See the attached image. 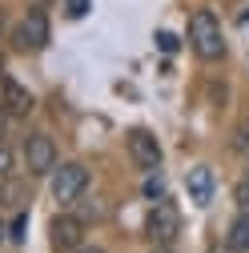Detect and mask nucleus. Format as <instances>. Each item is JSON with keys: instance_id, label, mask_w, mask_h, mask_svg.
<instances>
[{"instance_id": "f257e3e1", "label": "nucleus", "mask_w": 249, "mask_h": 253, "mask_svg": "<svg viewBox=\"0 0 249 253\" xmlns=\"http://www.w3.org/2000/svg\"><path fill=\"white\" fill-rule=\"evenodd\" d=\"M189 44H193V52L201 60H221L229 52L225 33H221V20H217L209 8H201V12L189 16Z\"/></svg>"}, {"instance_id": "f03ea898", "label": "nucleus", "mask_w": 249, "mask_h": 253, "mask_svg": "<svg viewBox=\"0 0 249 253\" xmlns=\"http://www.w3.org/2000/svg\"><path fill=\"white\" fill-rule=\"evenodd\" d=\"M84 189H88V169H84L81 161H65V165L52 169V197H56L60 205L81 201Z\"/></svg>"}, {"instance_id": "7ed1b4c3", "label": "nucleus", "mask_w": 249, "mask_h": 253, "mask_svg": "<svg viewBox=\"0 0 249 253\" xmlns=\"http://www.w3.org/2000/svg\"><path fill=\"white\" fill-rule=\"evenodd\" d=\"M145 229H149V237L157 241V245H173V241H177V233H181V213H177V205H173L169 197L153 201Z\"/></svg>"}, {"instance_id": "20e7f679", "label": "nucleus", "mask_w": 249, "mask_h": 253, "mask_svg": "<svg viewBox=\"0 0 249 253\" xmlns=\"http://www.w3.org/2000/svg\"><path fill=\"white\" fill-rule=\"evenodd\" d=\"M24 165L33 177H48L56 169V145H52L48 133H33L24 141Z\"/></svg>"}, {"instance_id": "39448f33", "label": "nucleus", "mask_w": 249, "mask_h": 253, "mask_svg": "<svg viewBox=\"0 0 249 253\" xmlns=\"http://www.w3.org/2000/svg\"><path fill=\"white\" fill-rule=\"evenodd\" d=\"M48 41H52V33H48V16H44V8H28L24 20H20V28H16V44H20L24 52H41Z\"/></svg>"}, {"instance_id": "423d86ee", "label": "nucleus", "mask_w": 249, "mask_h": 253, "mask_svg": "<svg viewBox=\"0 0 249 253\" xmlns=\"http://www.w3.org/2000/svg\"><path fill=\"white\" fill-rule=\"evenodd\" d=\"M129 157H133V165L137 169H145V173H153V169H161V141L153 137L149 129H133L129 133Z\"/></svg>"}, {"instance_id": "0eeeda50", "label": "nucleus", "mask_w": 249, "mask_h": 253, "mask_svg": "<svg viewBox=\"0 0 249 253\" xmlns=\"http://www.w3.org/2000/svg\"><path fill=\"white\" fill-rule=\"evenodd\" d=\"M0 105H4L8 117H28V113L37 109V97L16 77H0Z\"/></svg>"}, {"instance_id": "6e6552de", "label": "nucleus", "mask_w": 249, "mask_h": 253, "mask_svg": "<svg viewBox=\"0 0 249 253\" xmlns=\"http://www.w3.org/2000/svg\"><path fill=\"white\" fill-rule=\"evenodd\" d=\"M52 245L60 249V253H77L81 245H84V221L81 217H56L52 221Z\"/></svg>"}, {"instance_id": "1a4fd4ad", "label": "nucleus", "mask_w": 249, "mask_h": 253, "mask_svg": "<svg viewBox=\"0 0 249 253\" xmlns=\"http://www.w3.org/2000/svg\"><path fill=\"white\" fill-rule=\"evenodd\" d=\"M185 185H189V201L197 205V209H205L209 201H213V169L209 165H197V169H189V177H185Z\"/></svg>"}, {"instance_id": "9d476101", "label": "nucleus", "mask_w": 249, "mask_h": 253, "mask_svg": "<svg viewBox=\"0 0 249 253\" xmlns=\"http://www.w3.org/2000/svg\"><path fill=\"white\" fill-rule=\"evenodd\" d=\"M229 245L237 253H249V213H237L233 225H229Z\"/></svg>"}, {"instance_id": "9b49d317", "label": "nucleus", "mask_w": 249, "mask_h": 253, "mask_svg": "<svg viewBox=\"0 0 249 253\" xmlns=\"http://www.w3.org/2000/svg\"><path fill=\"white\" fill-rule=\"evenodd\" d=\"M145 197H149V201H161V197H165V177H161L157 169L145 173Z\"/></svg>"}, {"instance_id": "f8f14e48", "label": "nucleus", "mask_w": 249, "mask_h": 253, "mask_svg": "<svg viewBox=\"0 0 249 253\" xmlns=\"http://www.w3.org/2000/svg\"><path fill=\"white\" fill-rule=\"evenodd\" d=\"M233 149L249 161V121H241V125H237V133H233Z\"/></svg>"}, {"instance_id": "ddd939ff", "label": "nucleus", "mask_w": 249, "mask_h": 253, "mask_svg": "<svg viewBox=\"0 0 249 253\" xmlns=\"http://www.w3.org/2000/svg\"><path fill=\"white\" fill-rule=\"evenodd\" d=\"M233 201H237V213H249V177L233 185Z\"/></svg>"}, {"instance_id": "4468645a", "label": "nucleus", "mask_w": 249, "mask_h": 253, "mask_svg": "<svg viewBox=\"0 0 249 253\" xmlns=\"http://www.w3.org/2000/svg\"><path fill=\"white\" fill-rule=\"evenodd\" d=\"M24 229H28V213H16V217H12V225H8V241L20 245V241H24Z\"/></svg>"}, {"instance_id": "2eb2a0df", "label": "nucleus", "mask_w": 249, "mask_h": 253, "mask_svg": "<svg viewBox=\"0 0 249 253\" xmlns=\"http://www.w3.org/2000/svg\"><path fill=\"white\" fill-rule=\"evenodd\" d=\"M88 8H92V0H65V12H69L73 20H81Z\"/></svg>"}, {"instance_id": "dca6fc26", "label": "nucleus", "mask_w": 249, "mask_h": 253, "mask_svg": "<svg viewBox=\"0 0 249 253\" xmlns=\"http://www.w3.org/2000/svg\"><path fill=\"white\" fill-rule=\"evenodd\" d=\"M8 173H12V153H8V145H4V141H0V181H4Z\"/></svg>"}, {"instance_id": "f3484780", "label": "nucleus", "mask_w": 249, "mask_h": 253, "mask_svg": "<svg viewBox=\"0 0 249 253\" xmlns=\"http://www.w3.org/2000/svg\"><path fill=\"white\" fill-rule=\"evenodd\" d=\"M157 48L161 52H177V37L173 33H157Z\"/></svg>"}, {"instance_id": "a211bd4d", "label": "nucleus", "mask_w": 249, "mask_h": 253, "mask_svg": "<svg viewBox=\"0 0 249 253\" xmlns=\"http://www.w3.org/2000/svg\"><path fill=\"white\" fill-rule=\"evenodd\" d=\"M4 121H8V113H4V105H0V133H4Z\"/></svg>"}, {"instance_id": "6ab92c4d", "label": "nucleus", "mask_w": 249, "mask_h": 253, "mask_svg": "<svg viewBox=\"0 0 249 253\" xmlns=\"http://www.w3.org/2000/svg\"><path fill=\"white\" fill-rule=\"evenodd\" d=\"M153 253H169V245H157V249H153Z\"/></svg>"}, {"instance_id": "aec40b11", "label": "nucleus", "mask_w": 249, "mask_h": 253, "mask_svg": "<svg viewBox=\"0 0 249 253\" xmlns=\"http://www.w3.org/2000/svg\"><path fill=\"white\" fill-rule=\"evenodd\" d=\"M217 253H237V249H233V245H225V249H217Z\"/></svg>"}, {"instance_id": "412c9836", "label": "nucleus", "mask_w": 249, "mask_h": 253, "mask_svg": "<svg viewBox=\"0 0 249 253\" xmlns=\"http://www.w3.org/2000/svg\"><path fill=\"white\" fill-rule=\"evenodd\" d=\"M241 24H249V8H245V12H241Z\"/></svg>"}, {"instance_id": "4be33fe9", "label": "nucleus", "mask_w": 249, "mask_h": 253, "mask_svg": "<svg viewBox=\"0 0 249 253\" xmlns=\"http://www.w3.org/2000/svg\"><path fill=\"white\" fill-rule=\"evenodd\" d=\"M0 77H4V52H0Z\"/></svg>"}, {"instance_id": "5701e85b", "label": "nucleus", "mask_w": 249, "mask_h": 253, "mask_svg": "<svg viewBox=\"0 0 249 253\" xmlns=\"http://www.w3.org/2000/svg\"><path fill=\"white\" fill-rule=\"evenodd\" d=\"M4 233H8V229H4V221H0V241H4Z\"/></svg>"}, {"instance_id": "b1692460", "label": "nucleus", "mask_w": 249, "mask_h": 253, "mask_svg": "<svg viewBox=\"0 0 249 253\" xmlns=\"http://www.w3.org/2000/svg\"><path fill=\"white\" fill-rule=\"evenodd\" d=\"M77 253H101V249H77Z\"/></svg>"}, {"instance_id": "393cba45", "label": "nucleus", "mask_w": 249, "mask_h": 253, "mask_svg": "<svg viewBox=\"0 0 249 253\" xmlns=\"http://www.w3.org/2000/svg\"><path fill=\"white\" fill-rule=\"evenodd\" d=\"M0 28H4V16H0Z\"/></svg>"}]
</instances>
